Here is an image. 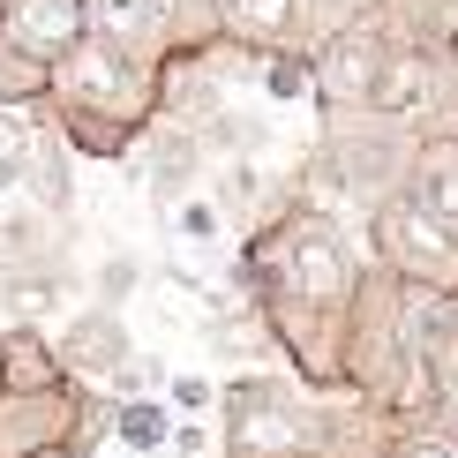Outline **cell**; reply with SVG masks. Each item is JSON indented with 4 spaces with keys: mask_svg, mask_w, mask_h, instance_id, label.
I'll return each instance as SVG.
<instances>
[{
    "mask_svg": "<svg viewBox=\"0 0 458 458\" xmlns=\"http://www.w3.org/2000/svg\"><path fill=\"white\" fill-rule=\"evenodd\" d=\"M53 106H83V113H113V121H150L158 113V68L113 53L106 38H83L53 61Z\"/></svg>",
    "mask_w": 458,
    "mask_h": 458,
    "instance_id": "6da1fadb",
    "label": "cell"
},
{
    "mask_svg": "<svg viewBox=\"0 0 458 458\" xmlns=\"http://www.w3.org/2000/svg\"><path fill=\"white\" fill-rule=\"evenodd\" d=\"M256 278H263V293H285V301H316V309H331V301H346L353 263H346V241H338L323 218H293L271 248L256 241Z\"/></svg>",
    "mask_w": 458,
    "mask_h": 458,
    "instance_id": "7a4b0ae2",
    "label": "cell"
},
{
    "mask_svg": "<svg viewBox=\"0 0 458 458\" xmlns=\"http://www.w3.org/2000/svg\"><path fill=\"white\" fill-rule=\"evenodd\" d=\"M301 444H309V421L301 406H285L278 384L248 376L225 391V458H293Z\"/></svg>",
    "mask_w": 458,
    "mask_h": 458,
    "instance_id": "3957f363",
    "label": "cell"
},
{
    "mask_svg": "<svg viewBox=\"0 0 458 458\" xmlns=\"http://www.w3.org/2000/svg\"><path fill=\"white\" fill-rule=\"evenodd\" d=\"M53 353H61V369L75 376V384H113V376L136 360V331H128L121 309H75L61 331H53Z\"/></svg>",
    "mask_w": 458,
    "mask_h": 458,
    "instance_id": "277c9868",
    "label": "cell"
},
{
    "mask_svg": "<svg viewBox=\"0 0 458 458\" xmlns=\"http://www.w3.org/2000/svg\"><path fill=\"white\" fill-rule=\"evenodd\" d=\"M384 38L376 30H331L323 38V53H309L316 61V98L323 106H369V90H376V68H384Z\"/></svg>",
    "mask_w": 458,
    "mask_h": 458,
    "instance_id": "5b68a950",
    "label": "cell"
},
{
    "mask_svg": "<svg viewBox=\"0 0 458 458\" xmlns=\"http://www.w3.org/2000/svg\"><path fill=\"white\" fill-rule=\"evenodd\" d=\"M0 30L15 38L23 53H38V61H61L68 46H83L90 23H83V0H0Z\"/></svg>",
    "mask_w": 458,
    "mask_h": 458,
    "instance_id": "8992f818",
    "label": "cell"
},
{
    "mask_svg": "<svg viewBox=\"0 0 458 458\" xmlns=\"http://www.w3.org/2000/svg\"><path fill=\"white\" fill-rule=\"evenodd\" d=\"M384 248L406 263V278H451L458 271L451 225H436L421 203H391V211H384Z\"/></svg>",
    "mask_w": 458,
    "mask_h": 458,
    "instance_id": "52a82bcc",
    "label": "cell"
},
{
    "mask_svg": "<svg viewBox=\"0 0 458 458\" xmlns=\"http://www.w3.org/2000/svg\"><path fill=\"white\" fill-rule=\"evenodd\" d=\"M75 285V263H0V309H8V323H38L46 309H61Z\"/></svg>",
    "mask_w": 458,
    "mask_h": 458,
    "instance_id": "ba28073f",
    "label": "cell"
},
{
    "mask_svg": "<svg viewBox=\"0 0 458 458\" xmlns=\"http://www.w3.org/2000/svg\"><path fill=\"white\" fill-rule=\"evenodd\" d=\"M23 203H38V211H53V218H68V211H75L68 143L53 136L46 121H38V136H23Z\"/></svg>",
    "mask_w": 458,
    "mask_h": 458,
    "instance_id": "9c48e42d",
    "label": "cell"
},
{
    "mask_svg": "<svg viewBox=\"0 0 458 458\" xmlns=\"http://www.w3.org/2000/svg\"><path fill=\"white\" fill-rule=\"evenodd\" d=\"M0 384L8 391H46V384H68L61 353L38 323H0Z\"/></svg>",
    "mask_w": 458,
    "mask_h": 458,
    "instance_id": "30bf717a",
    "label": "cell"
},
{
    "mask_svg": "<svg viewBox=\"0 0 458 458\" xmlns=\"http://www.w3.org/2000/svg\"><path fill=\"white\" fill-rule=\"evenodd\" d=\"M293 23H301V0H218V38L225 46L278 53Z\"/></svg>",
    "mask_w": 458,
    "mask_h": 458,
    "instance_id": "8fae6325",
    "label": "cell"
},
{
    "mask_svg": "<svg viewBox=\"0 0 458 458\" xmlns=\"http://www.w3.org/2000/svg\"><path fill=\"white\" fill-rule=\"evenodd\" d=\"M150 174H143V188H150V203L158 211H174V203L196 188V174H203V136H188V128H165L158 143H150Z\"/></svg>",
    "mask_w": 458,
    "mask_h": 458,
    "instance_id": "7c38bea8",
    "label": "cell"
},
{
    "mask_svg": "<svg viewBox=\"0 0 458 458\" xmlns=\"http://www.w3.org/2000/svg\"><path fill=\"white\" fill-rule=\"evenodd\" d=\"M46 106H53V68L0 30V113H15V121H46Z\"/></svg>",
    "mask_w": 458,
    "mask_h": 458,
    "instance_id": "4fadbf2b",
    "label": "cell"
},
{
    "mask_svg": "<svg viewBox=\"0 0 458 458\" xmlns=\"http://www.w3.org/2000/svg\"><path fill=\"white\" fill-rule=\"evenodd\" d=\"M428 98H436V68L421 61V53L391 46V53H384V68H376V90H369V106H376V113H421Z\"/></svg>",
    "mask_w": 458,
    "mask_h": 458,
    "instance_id": "5bb4252c",
    "label": "cell"
},
{
    "mask_svg": "<svg viewBox=\"0 0 458 458\" xmlns=\"http://www.w3.org/2000/svg\"><path fill=\"white\" fill-rule=\"evenodd\" d=\"M413 203L436 225H458V143H428L413 165Z\"/></svg>",
    "mask_w": 458,
    "mask_h": 458,
    "instance_id": "9a60e30c",
    "label": "cell"
},
{
    "mask_svg": "<svg viewBox=\"0 0 458 458\" xmlns=\"http://www.w3.org/2000/svg\"><path fill=\"white\" fill-rule=\"evenodd\" d=\"M113 436H121V451H136V458H158L165 451V436H174V406L165 398H113Z\"/></svg>",
    "mask_w": 458,
    "mask_h": 458,
    "instance_id": "2e32d148",
    "label": "cell"
},
{
    "mask_svg": "<svg viewBox=\"0 0 458 458\" xmlns=\"http://www.w3.org/2000/svg\"><path fill=\"white\" fill-rule=\"evenodd\" d=\"M263 90H271L278 106L309 98V90H316V61H309V53H293V46H278L271 61H263Z\"/></svg>",
    "mask_w": 458,
    "mask_h": 458,
    "instance_id": "e0dca14e",
    "label": "cell"
},
{
    "mask_svg": "<svg viewBox=\"0 0 458 458\" xmlns=\"http://www.w3.org/2000/svg\"><path fill=\"white\" fill-rule=\"evenodd\" d=\"M90 285H98V309H128V301H136V285H143V263H136V256H106Z\"/></svg>",
    "mask_w": 458,
    "mask_h": 458,
    "instance_id": "ac0fdd59",
    "label": "cell"
},
{
    "mask_svg": "<svg viewBox=\"0 0 458 458\" xmlns=\"http://www.w3.org/2000/svg\"><path fill=\"white\" fill-rule=\"evenodd\" d=\"M174 233H181L188 248H211V241L225 233L218 203H203V196H181V203H174Z\"/></svg>",
    "mask_w": 458,
    "mask_h": 458,
    "instance_id": "d6986e66",
    "label": "cell"
},
{
    "mask_svg": "<svg viewBox=\"0 0 458 458\" xmlns=\"http://www.w3.org/2000/svg\"><path fill=\"white\" fill-rule=\"evenodd\" d=\"M165 398H174V413H188V421H196V413H203V406H211V398H218V391H211V384H203V376H165Z\"/></svg>",
    "mask_w": 458,
    "mask_h": 458,
    "instance_id": "ffe728a7",
    "label": "cell"
},
{
    "mask_svg": "<svg viewBox=\"0 0 458 458\" xmlns=\"http://www.w3.org/2000/svg\"><path fill=\"white\" fill-rule=\"evenodd\" d=\"M301 8H316L331 30H346V15H353V8H369V0H301Z\"/></svg>",
    "mask_w": 458,
    "mask_h": 458,
    "instance_id": "44dd1931",
    "label": "cell"
},
{
    "mask_svg": "<svg viewBox=\"0 0 458 458\" xmlns=\"http://www.w3.org/2000/svg\"><path fill=\"white\" fill-rule=\"evenodd\" d=\"M444 421L458 428V353H444Z\"/></svg>",
    "mask_w": 458,
    "mask_h": 458,
    "instance_id": "7402d4cb",
    "label": "cell"
},
{
    "mask_svg": "<svg viewBox=\"0 0 458 458\" xmlns=\"http://www.w3.org/2000/svg\"><path fill=\"white\" fill-rule=\"evenodd\" d=\"M398 458H458V451H451V444H436V436H413V444L398 451Z\"/></svg>",
    "mask_w": 458,
    "mask_h": 458,
    "instance_id": "603a6c76",
    "label": "cell"
},
{
    "mask_svg": "<svg viewBox=\"0 0 458 458\" xmlns=\"http://www.w3.org/2000/svg\"><path fill=\"white\" fill-rule=\"evenodd\" d=\"M113 458H136V451H113Z\"/></svg>",
    "mask_w": 458,
    "mask_h": 458,
    "instance_id": "cb8c5ba5",
    "label": "cell"
}]
</instances>
